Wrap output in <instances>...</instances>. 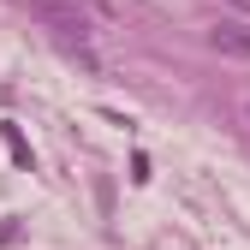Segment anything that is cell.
<instances>
[{"label":"cell","mask_w":250,"mask_h":250,"mask_svg":"<svg viewBox=\"0 0 250 250\" xmlns=\"http://www.w3.org/2000/svg\"><path fill=\"white\" fill-rule=\"evenodd\" d=\"M227 6H238V12H250V0H227Z\"/></svg>","instance_id":"4"},{"label":"cell","mask_w":250,"mask_h":250,"mask_svg":"<svg viewBox=\"0 0 250 250\" xmlns=\"http://www.w3.org/2000/svg\"><path fill=\"white\" fill-rule=\"evenodd\" d=\"M30 12H36L42 30H54V36H66V42H89L96 36V18H89L78 0H30Z\"/></svg>","instance_id":"1"},{"label":"cell","mask_w":250,"mask_h":250,"mask_svg":"<svg viewBox=\"0 0 250 250\" xmlns=\"http://www.w3.org/2000/svg\"><path fill=\"white\" fill-rule=\"evenodd\" d=\"M12 232H18V227H12V221H0V244H6V238H12Z\"/></svg>","instance_id":"3"},{"label":"cell","mask_w":250,"mask_h":250,"mask_svg":"<svg viewBox=\"0 0 250 250\" xmlns=\"http://www.w3.org/2000/svg\"><path fill=\"white\" fill-rule=\"evenodd\" d=\"M244 119H250V102H244Z\"/></svg>","instance_id":"5"},{"label":"cell","mask_w":250,"mask_h":250,"mask_svg":"<svg viewBox=\"0 0 250 250\" xmlns=\"http://www.w3.org/2000/svg\"><path fill=\"white\" fill-rule=\"evenodd\" d=\"M208 48H214V54H227V60H250V24L221 18V24L208 30Z\"/></svg>","instance_id":"2"}]
</instances>
